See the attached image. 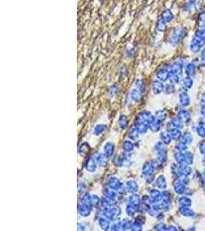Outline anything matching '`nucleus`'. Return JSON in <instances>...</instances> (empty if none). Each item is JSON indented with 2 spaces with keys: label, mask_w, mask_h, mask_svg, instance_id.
<instances>
[{
  "label": "nucleus",
  "mask_w": 205,
  "mask_h": 231,
  "mask_svg": "<svg viewBox=\"0 0 205 231\" xmlns=\"http://www.w3.org/2000/svg\"><path fill=\"white\" fill-rule=\"evenodd\" d=\"M198 19L199 23H205V9L201 11L198 15Z\"/></svg>",
  "instance_id": "28"
},
{
  "label": "nucleus",
  "mask_w": 205,
  "mask_h": 231,
  "mask_svg": "<svg viewBox=\"0 0 205 231\" xmlns=\"http://www.w3.org/2000/svg\"><path fill=\"white\" fill-rule=\"evenodd\" d=\"M195 71V65L194 63H188L185 67V73L187 76H191Z\"/></svg>",
  "instance_id": "19"
},
{
  "label": "nucleus",
  "mask_w": 205,
  "mask_h": 231,
  "mask_svg": "<svg viewBox=\"0 0 205 231\" xmlns=\"http://www.w3.org/2000/svg\"><path fill=\"white\" fill-rule=\"evenodd\" d=\"M105 129H106V126H105V125H102V124L98 125V126L94 128V134L97 136L100 135V134H102V132L105 130Z\"/></svg>",
  "instance_id": "25"
},
{
  "label": "nucleus",
  "mask_w": 205,
  "mask_h": 231,
  "mask_svg": "<svg viewBox=\"0 0 205 231\" xmlns=\"http://www.w3.org/2000/svg\"><path fill=\"white\" fill-rule=\"evenodd\" d=\"M126 189L129 193H135L138 190V185L134 180H129L127 182Z\"/></svg>",
  "instance_id": "11"
},
{
  "label": "nucleus",
  "mask_w": 205,
  "mask_h": 231,
  "mask_svg": "<svg viewBox=\"0 0 205 231\" xmlns=\"http://www.w3.org/2000/svg\"><path fill=\"white\" fill-rule=\"evenodd\" d=\"M194 36H195L196 37H198L199 40H201V41L205 44V29L203 28L198 27V29L195 30Z\"/></svg>",
  "instance_id": "10"
},
{
  "label": "nucleus",
  "mask_w": 205,
  "mask_h": 231,
  "mask_svg": "<svg viewBox=\"0 0 205 231\" xmlns=\"http://www.w3.org/2000/svg\"><path fill=\"white\" fill-rule=\"evenodd\" d=\"M166 28H167V24L165 23H164L161 19H159V20L158 21V23H157V29L160 32H164L166 30Z\"/></svg>",
  "instance_id": "23"
},
{
  "label": "nucleus",
  "mask_w": 205,
  "mask_h": 231,
  "mask_svg": "<svg viewBox=\"0 0 205 231\" xmlns=\"http://www.w3.org/2000/svg\"><path fill=\"white\" fill-rule=\"evenodd\" d=\"M105 157H106L105 154H104V155H102V154H98V155L96 156L95 157L96 162H97L99 165H101V166H104V165L106 164V158H105Z\"/></svg>",
  "instance_id": "17"
},
{
  "label": "nucleus",
  "mask_w": 205,
  "mask_h": 231,
  "mask_svg": "<svg viewBox=\"0 0 205 231\" xmlns=\"http://www.w3.org/2000/svg\"><path fill=\"white\" fill-rule=\"evenodd\" d=\"M131 230H141V223L138 222V220H136L135 222H134V223H133V224H131Z\"/></svg>",
  "instance_id": "30"
},
{
  "label": "nucleus",
  "mask_w": 205,
  "mask_h": 231,
  "mask_svg": "<svg viewBox=\"0 0 205 231\" xmlns=\"http://www.w3.org/2000/svg\"><path fill=\"white\" fill-rule=\"evenodd\" d=\"M105 198L108 200H115L116 198V193L112 190H105Z\"/></svg>",
  "instance_id": "26"
},
{
  "label": "nucleus",
  "mask_w": 205,
  "mask_h": 231,
  "mask_svg": "<svg viewBox=\"0 0 205 231\" xmlns=\"http://www.w3.org/2000/svg\"><path fill=\"white\" fill-rule=\"evenodd\" d=\"M122 148L125 152H131L134 149V145L130 141H125L123 145H122Z\"/></svg>",
  "instance_id": "18"
},
{
  "label": "nucleus",
  "mask_w": 205,
  "mask_h": 231,
  "mask_svg": "<svg viewBox=\"0 0 205 231\" xmlns=\"http://www.w3.org/2000/svg\"><path fill=\"white\" fill-rule=\"evenodd\" d=\"M99 225L103 230H108L110 228V223L107 220L104 218H100L99 219Z\"/></svg>",
  "instance_id": "20"
},
{
  "label": "nucleus",
  "mask_w": 205,
  "mask_h": 231,
  "mask_svg": "<svg viewBox=\"0 0 205 231\" xmlns=\"http://www.w3.org/2000/svg\"><path fill=\"white\" fill-rule=\"evenodd\" d=\"M182 67L183 65L181 62H175V63L173 64V65L171 66V70L173 73L179 75L180 73H181V72H182Z\"/></svg>",
  "instance_id": "12"
},
{
  "label": "nucleus",
  "mask_w": 205,
  "mask_h": 231,
  "mask_svg": "<svg viewBox=\"0 0 205 231\" xmlns=\"http://www.w3.org/2000/svg\"><path fill=\"white\" fill-rule=\"evenodd\" d=\"M137 209H138V207H135V206L129 204L126 208V213H128V215H129V216H133L134 213L137 211Z\"/></svg>",
  "instance_id": "24"
},
{
  "label": "nucleus",
  "mask_w": 205,
  "mask_h": 231,
  "mask_svg": "<svg viewBox=\"0 0 205 231\" xmlns=\"http://www.w3.org/2000/svg\"><path fill=\"white\" fill-rule=\"evenodd\" d=\"M151 166L149 163H146L144 166V167H143V173H144V175H149L151 172Z\"/></svg>",
  "instance_id": "29"
},
{
  "label": "nucleus",
  "mask_w": 205,
  "mask_h": 231,
  "mask_svg": "<svg viewBox=\"0 0 205 231\" xmlns=\"http://www.w3.org/2000/svg\"><path fill=\"white\" fill-rule=\"evenodd\" d=\"M141 96V93L138 90V89H134V90L131 91V99H132L133 100L135 101V102L140 100Z\"/></svg>",
  "instance_id": "16"
},
{
  "label": "nucleus",
  "mask_w": 205,
  "mask_h": 231,
  "mask_svg": "<svg viewBox=\"0 0 205 231\" xmlns=\"http://www.w3.org/2000/svg\"><path fill=\"white\" fill-rule=\"evenodd\" d=\"M91 204L93 207H96V206L98 205L99 204V199L98 196H91Z\"/></svg>",
  "instance_id": "31"
},
{
  "label": "nucleus",
  "mask_w": 205,
  "mask_h": 231,
  "mask_svg": "<svg viewBox=\"0 0 205 231\" xmlns=\"http://www.w3.org/2000/svg\"><path fill=\"white\" fill-rule=\"evenodd\" d=\"M108 185L110 187V189L114 190H118L121 187H122V184H121L120 181L119 180V179L115 177H111L108 180Z\"/></svg>",
  "instance_id": "5"
},
{
  "label": "nucleus",
  "mask_w": 205,
  "mask_h": 231,
  "mask_svg": "<svg viewBox=\"0 0 205 231\" xmlns=\"http://www.w3.org/2000/svg\"><path fill=\"white\" fill-rule=\"evenodd\" d=\"M197 9V0H188L184 6V11L187 12H192Z\"/></svg>",
  "instance_id": "4"
},
{
  "label": "nucleus",
  "mask_w": 205,
  "mask_h": 231,
  "mask_svg": "<svg viewBox=\"0 0 205 231\" xmlns=\"http://www.w3.org/2000/svg\"><path fill=\"white\" fill-rule=\"evenodd\" d=\"M85 168L87 169V170L90 171V172H94V171H95L96 168H97L96 161H94L92 158L88 159L86 162V164H85Z\"/></svg>",
  "instance_id": "8"
},
{
  "label": "nucleus",
  "mask_w": 205,
  "mask_h": 231,
  "mask_svg": "<svg viewBox=\"0 0 205 231\" xmlns=\"http://www.w3.org/2000/svg\"><path fill=\"white\" fill-rule=\"evenodd\" d=\"M78 213L82 216H88L90 214V208L88 204H84L78 206Z\"/></svg>",
  "instance_id": "7"
},
{
  "label": "nucleus",
  "mask_w": 205,
  "mask_h": 231,
  "mask_svg": "<svg viewBox=\"0 0 205 231\" xmlns=\"http://www.w3.org/2000/svg\"><path fill=\"white\" fill-rule=\"evenodd\" d=\"M90 151V146L88 143H82L80 146H79V153L82 156H85Z\"/></svg>",
  "instance_id": "13"
},
{
  "label": "nucleus",
  "mask_w": 205,
  "mask_h": 231,
  "mask_svg": "<svg viewBox=\"0 0 205 231\" xmlns=\"http://www.w3.org/2000/svg\"><path fill=\"white\" fill-rule=\"evenodd\" d=\"M186 34H187V30L184 27H181V26L176 27L169 36L168 43L173 46L180 44L184 39Z\"/></svg>",
  "instance_id": "1"
},
{
  "label": "nucleus",
  "mask_w": 205,
  "mask_h": 231,
  "mask_svg": "<svg viewBox=\"0 0 205 231\" xmlns=\"http://www.w3.org/2000/svg\"><path fill=\"white\" fill-rule=\"evenodd\" d=\"M163 89H164L163 84L158 80L155 81L153 82V91L155 92V93H159L160 92L162 91Z\"/></svg>",
  "instance_id": "14"
},
{
  "label": "nucleus",
  "mask_w": 205,
  "mask_h": 231,
  "mask_svg": "<svg viewBox=\"0 0 205 231\" xmlns=\"http://www.w3.org/2000/svg\"><path fill=\"white\" fill-rule=\"evenodd\" d=\"M119 125L122 129H125L128 125V118L125 116H122L119 120Z\"/></svg>",
  "instance_id": "21"
},
{
  "label": "nucleus",
  "mask_w": 205,
  "mask_h": 231,
  "mask_svg": "<svg viewBox=\"0 0 205 231\" xmlns=\"http://www.w3.org/2000/svg\"><path fill=\"white\" fill-rule=\"evenodd\" d=\"M135 86H136V89H138L141 93H143L144 90V83H143L142 80L141 79H138L135 82Z\"/></svg>",
  "instance_id": "27"
},
{
  "label": "nucleus",
  "mask_w": 205,
  "mask_h": 231,
  "mask_svg": "<svg viewBox=\"0 0 205 231\" xmlns=\"http://www.w3.org/2000/svg\"><path fill=\"white\" fill-rule=\"evenodd\" d=\"M204 46L205 44L201 40L193 35L189 43V49L192 53H198L203 50L202 49Z\"/></svg>",
  "instance_id": "2"
},
{
  "label": "nucleus",
  "mask_w": 205,
  "mask_h": 231,
  "mask_svg": "<svg viewBox=\"0 0 205 231\" xmlns=\"http://www.w3.org/2000/svg\"><path fill=\"white\" fill-rule=\"evenodd\" d=\"M138 133H139V131L138 130L137 128H133L128 132V136L133 140H137V138L138 137Z\"/></svg>",
  "instance_id": "22"
},
{
  "label": "nucleus",
  "mask_w": 205,
  "mask_h": 231,
  "mask_svg": "<svg viewBox=\"0 0 205 231\" xmlns=\"http://www.w3.org/2000/svg\"><path fill=\"white\" fill-rule=\"evenodd\" d=\"M160 19H161L164 22V23H165L166 24H167V23H171V22L173 20L174 15L170 9H165V10H164L162 12V13H161V18Z\"/></svg>",
  "instance_id": "3"
},
{
  "label": "nucleus",
  "mask_w": 205,
  "mask_h": 231,
  "mask_svg": "<svg viewBox=\"0 0 205 231\" xmlns=\"http://www.w3.org/2000/svg\"><path fill=\"white\" fill-rule=\"evenodd\" d=\"M201 62L204 66H205V49L201 51Z\"/></svg>",
  "instance_id": "32"
},
{
  "label": "nucleus",
  "mask_w": 205,
  "mask_h": 231,
  "mask_svg": "<svg viewBox=\"0 0 205 231\" xmlns=\"http://www.w3.org/2000/svg\"><path fill=\"white\" fill-rule=\"evenodd\" d=\"M104 152L106 157H109L112 156L113 153H114V146L112 143H107L104 146Z\"/></svg>",
  "instance_id": "9"
},
{
  "label": "nucleus",
  "mask_w": 205,
  "mask_h": 231,
  "mask_svg": "<svg viewBox=\"0 0 205 231\" xmlns=\"http://www.w3.org/2000/svg\"><path fill=\"white\" fill-rule=\"evenodd\" d=\"M170 76V71L167 69H161L158 73H157V77L159 79L162 81L167 80Z\"/></svg>",
  "instance_id": "6"
},
{
  "label": "nucleus",
  "mask_w": 205,
  "mask_h": 231,
  "mask_svg": "<svg viewBox=\"0 0 205 231\" xmlns=\"http://www.w3.org/2000/svg\"><path fill=\"white\" fill-rule=\"evenodd\" d=\"M140 202V198L139 196L137 194H133L130 196L129 198V204H131L133 206H135V207H138Z\"/></svg>",
  "instance_id": "15"
}]
</instances>
